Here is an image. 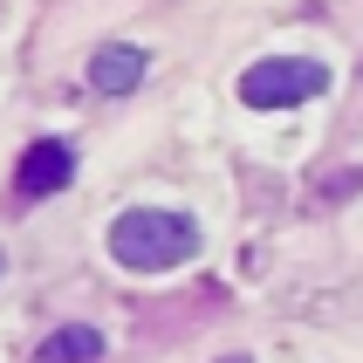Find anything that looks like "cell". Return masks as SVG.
<instances>
[{"label":"cell","mask_w":363,"mask_h":363,"mask_svg":"<svg viewBox=\"0 0 363 363\" xmlns=\"http://www.w3.org/2000/svg\"><path fill=\"white\" fill-rule=\"evenodd\" d=\"M110 254L130 274H164V267H179V261L199 254V220L192 213H172V206H130L110 226Z\"/></svg>","instance_id":"6da1fadb"},{"label":"cell","mask_w":363,"mask_h":363,"mask_svg":"<svg viewBox=\"0 0 363 363\" xmlns=\"http://www.w3.org/2000/svg\"><path fill=\"white\" fill-rule=\"evenodd\" d=\"M329 89V69L315 55H267L240 76V103L247 110H288V103H308Z\"/></svg>","instance_id":"7a4b0ae2"},{"label":"cell","mask_w":363,"mask_h":363,"mask_svg":"<svg viewBox=\"0 0 363 363\" xmlns=\"http://www.w3.org/2000/svg\"><path fill=\"white\" fill-rule=\"evenodd\" d=\"M76 179V151L62 138H41L21 151V172H14V192L21 199H48V192H62V185Z\"/></svg>","instance_id":"3957f363"},{"label":"cell","mask_w":363,"mask_h":363,"mask_svg":"<svg viewBox=\"0 0 363 363\" xmlns=\"http://www.w3.org/2000/svg\"><path fill=\"white\" fill-rule=\"evenodd\" d=\"M144 76H151V55L130 48V41H110V48L89 55V89H96V96H130Z\"/></svg>","instance_id":"277c9868"},{"label":"cell","mask_w":363,"mask_h":363,"mask_svg":"<svg viewBox=\"0 0 363 363\" xmlns=\"http://www.w3.org/2000/svg\"><path fill=\"white\" fill-rule=\"evenodd\" d=\"M96 357H103V329H89V323L55 329V336L35 350V363H96Z\"/></svg>","instance_id":"5b68a950"},{"label":"cell","mask_w":363,"mask_h":363,"mask_svg":"<svg viewBox=\"0 0 363 363\" xmlns=\"http://www.w3.org/2000/svg\"><path fill=\"white\" fill-rule=\"evenodd\" d=\"M0 274H7V254H0Z\"/></svg>","instance_id":"8992f818"}]
</instances>
